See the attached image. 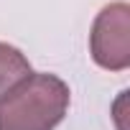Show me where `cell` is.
I'll return each mask as SVG.
<instances>
[{
  "instance_id": "6da1fadb",
  "label": "cell",
  "mask_w": 130,
  "mask_h": 130,
  "mask_svg": "<svg viewBox=\"0 0 130 130\" xmlns=\"http://www.w3.org/2000/svg\"><path fill=\"white\" fill-rule=\"evenodd\" d=\"M69 84L56 74H31L0 100V130H54L69 110Z\"/></svg>"
},
{
  "instance_id": "7a4b0ae2",
  "label": "cell",
  "mask_w": 130,
  "mask_h": 130,
  "mask_svg": "<svg viewBox=\"0 0 130 130\" xmlns=\"http://www.w3.org/2000/svg\"><path fill=\"white\" fill-rule=\"evenodd\" d=\"M89 54L97 67L107 72H122L130 67V5H105L89 31Z\"/></svg>"
},
{
  "instance_id": "3957f363",
  "label": "cell",
  "mask_w": 130,
  "mask_h": 130,
  "mask_svg": "<svg viewBox=\"0 0 130 130\" xmlns=\"http://www.w3.org/2000/svg\"><path fill=\"white\" fill-rule=\"evenodd\" d=\"M31 64L23 56L21 48L0 41V100H3L10 89H15L26 77H31Z\"/></svg>"
}]
</instances>
